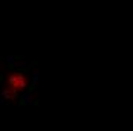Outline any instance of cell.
I'll use <instances>...</instances> for the list:
<instances>
[{"label":"cell","mask_w":133,"mask_h":131,"mask_svg":"<svg viewBox=\"0 0 133 131\" xmlns=\"http://www.w3.org/2000/svg\"><path fill=\"white\" fill-rule=\"evenodd\" d=\"M29 84V79L25 73H20V72H14L8 76V87H11L17 92H22L25 90Z\"/></svg>","instance_id":"6da1fadb"},{"label":"cell","mask_w":133,"mask_h":131,"mask_svg":"<svg viewBox=\"0 0 133 131\" xmlns=\"http://www.w3.org/2000/svg\"><path fill=\"white\" fill-rule=\"evenodd\" d=\"M18 93L20 92L14 90L11 87H6V89L3 90V93H2V96H3V99H6V101H15L17 96H18Z\"/></svg>","instance_id":"7a4b0ae2"}]
</instances>
